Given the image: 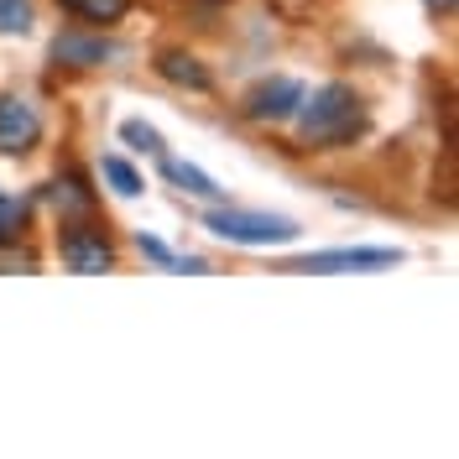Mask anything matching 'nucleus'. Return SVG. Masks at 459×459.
<instances>
[{
	"instance_id": "obj_2",
	"label": "nucleus",
	"mask_w": 459,
	"mask_h": 459,
	"mask_svg": "<svg viewBox=\"0 0 459 459\" xmlns=\"http://www.w3.org/2000/svg\"><path fill=\"white\" fill-rule=\"evenodd\" d=\"M204 230L220 235L230 246H256V251H272V246H292L303 225L287 220V214H256V209H235V204H214L204 214Z\"/></svg>"
},
{
	"instance_id": "obj_12",
	"label": "nucleus",
	"mask_w": 459,
	"mask_h": 459,
	"mask_svg": "<svg viewBox=\"0 0 459 459\" xmlns=\"http://www.w3.org/2000/svg\"><path fill=\"white\" fill-rule=\"evenodd\" d=\"M100 178L110 183L120 199H136V194H142V172L131 168L126 157H100Z\"/></svg>"
},
{
	"instance_id": "obj_11",
	"label": "nucleus",
	"mask_w": 459,
	"mask_h": 459,
	"mask_svg": "<svg viewBox=\"0 0 459 459\" xmlns=\"http://www.w3.org/2000/svg\"><path fill=\"white\" fill-rule=\"evenodd\" d=\"M74 22H84V27H115V22H126V11H131V0H57Z\"/></svg>"
},
{
	"instance_id": "obj_4",
	"label": "nucleus",
	"mask_w": 459,
	"mask_h": 459,
	"mask_svg": "<svg viewBox=\"0 0 459 459\" xmlns=\"http://www.w3.org/2000/svg\"><path fill=\"white\" fill-rule=\"evenodd\" d=\"M42 142V110L22 94H0V157H27Z\"/></svg>"
},
{
	"instance_id": "obj_8",
	"label": "nucleus",
	"mask_w": 459,
	"mask_h": 459,
	"mask_svg": "<svg viewBox=\"0 0 459 459\" xmlns=\"http://www.w3.org/2000/svg\"><path fill=\"white\" fill-rule=\"evenodd\" d=\"M48 199L57 204V214L63 220H89L94 209H100V199H94V188H89L79 172L68 168V172H57L53 183H48Z\"/></svg>"
},
{
	"instance_id": "obj_6",
	"label": "nucleus",
	"mask_w": 459,
	"mask_h": 459,
	"mask_svg": "<svg viewBox=\"0 0 459 459\" xmlns=\"http://www.w3.org/2000/svg\"><path fill=\"white\" fill-rule=\"evenodd\" d=\"M397 261L402 251H392V246H344V251H314L303 261H287V272H381Z\"/></svg>"
},
{
	"instance_id": "obj_9",
	"label": "nucleus",
	"mask_w": 459,
	"mask_h": 459,
	"mask_svg": "<svg viewBox=\"0 0 459 459\" xmlns=\"http://www.w3.org/2000/svg\"><path fill=\"white\" fill-rule=\"evenodd\" d=\"M157 74L178 89H194V94H209L214 89V74L204 68L194 53H183V48H168V53H157Z\"/></svg>"
},
{
	"instance_id": "obj_17",
	"label": "nucleus",
	"mask_w": 459,
	"mask_h": 459,
	"mask_svg": "<svg viewBox=\"0 0 459 459\" xmlns=\"http://www.w3.org/2000/svg\"><path fill=\"white\" fill-rule=\"evenodd\" d=\"M423 5H429V16H438V22H449V16H455V5H459V0H423Z\"/></svg>"
},
{
	"instance_id": "obj_15",
	"label": "nucleus",
	"mask_w": 459,
	"mask_h": 459,
	"mask_svg": "<svg viewBox=\"0 0 459 459\" xmlns=\"http://www.w3.org/2000/svg\"><path fill=\"white\" fill-rule=\"evenodd\" d=\"M31 31V0H0V37H27Z\"/></svg>"
},
{
	"instance_id": "obj_3",
	"label": "nucleus",
	"mask_w": 459,
	"mask_h": 459,
	"mask_svg": "<svg viewBox=\"0 0 459 459\" xmlns=\"http://www.w3.org/2000/svg\"><path fill=\"white\" fill-rule=\"evenodd\" d=\"M57 256L68 272H84V277H100V272H115V246L110 235L89 220H63L57 230Z\"/></svg>"
},
{
	"instance_id": "obj_5",
	"label": "nucleus",
	"mask_w": 459,
	"mask_h": 459,
	"mask_svg": "<svg viewBox=\"0 0 459 459\" xmlns=\"http://www.w3.org/2000/svg\"><path fill=\"white\" fill-rule=\"evenodd\" d=\"M303 94H308V89L298 84V79H287V74H277V79H261V84L246 94V120H256V126H282V120H292V115H298Z\"/></svg>"
},
{
	"instance_id": "obj_1",
	"label": "nucleus",
	"mask_w": 459,
	"mask_h": 459,
	"mask_svg": "<svg viewBox=\"0 0 459 459\" xmlns=\"http://www.w3.org/2000/svg\"><path fill=\"white\" fill-rule=\"evenodd\" d=\"M292 120H298V142L308 152H344V146H355L366 136L371 110H366V100L350 84H324L314 100L303 94V105H298Z\"/></svg>"
},
{
	"instance_id": "obj_18",
	"label": "nucleus",
	"mask_w": 459,
	"mask_h": 459,
	"mask_svg": "<svg viewBox=\"0 0 459 459\" xmlns=\"http://www.w3.org/2000/svg\"><path fill=\"white\" fill-rule=\"evenodd\" d=\"M204 5H220V0H204Z\"/></svg>"
},
{
	"instance_id": "obj_13",
	"label": "nucleus",
	"mask_w": 459,
	"mask_h": 459,
	"mask_svg": "<svg viewBox=\"0 0 459 459\" xmlns=\"http://www.w3.org/2000/svg\"><path fill=\"white\" fill-rule=\"evenodd\" d=\"M27 220H31V199H11V194H0V246H5V240H22Z\"/></svg>"
},
{
	"instance_id": "obj_16",
	"label": "nucleus",
	"mask_w": 459,
	"mask_h": 459,
	"mask_svg": "<svg viewBox=\"0 0 459 459\" xmlns=\"http://www.w3.org/2000/svg\"><path fill=\"white\" fill-rule=\"evenodd\" d=\"M136 246H142V256H152V261H157V266H178V256H172V251H168V246H162V240H152L146 230H142V235H136Z\"/></svg>"
},
{
	"instance_id": "obj_14",
	"label": "nucleus",
	"mask_w": 459,
	"mask_h": 459,
	"mask_svg": "<svg viewBox=\"0 0 459 459\" xmlns=\"http://www.w3.org/2000/svg\"><path fill=\"white\" fill-rule=\"evenodd\" d=\"M120 142L131 146V152H146V157H162V152H168V146H162V131L146 126V120H126V126H120Z\"/></svg>"
},
{
	"instance_id": "obj_10",
	"label": "nucleus",
	"mask_w": 459,
	"mask_h": 459,
	"mask_svg": "<svg viewBox=\"0 0 459 459\" xmlns=\"http://www.w3.org/2000/svg\"><path fill=\"white\" fill-rule=\"evenodd\" d=\"M162 178H168L172 188H183L188 199H209V204H225V188L209 178L204 168H194V162H178V157H168L162 152Z\"/></svg>"
},
{
	"instance_id": "obj_7",
	"label": "nucleus",
	"mask_w": 459,
	"mask_h": 459,
	"mask_svg": "<svg viewBox=\"0 0 459 459\" xmlns=\"http://www.w3.org/2000/svg\"><path fill=\"white\" fill-rule=\"evenodd\" d=\"M110 57H120V42H110V37H89V31H57L53 37L57 68H100Z\"/></svg>"
}]
</instances>
